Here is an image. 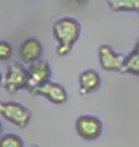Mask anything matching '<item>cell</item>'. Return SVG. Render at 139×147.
Returning a JSON list of instances; mask_svg holds the SVG:
<instances>
[{
    "label": "cell",
    "mask_w": 139,
    "mask_h": 147,
    "mask_svg": "<svg viewBox=\"0 0 139 147\" xmlns=\"http://www.w3.org/2000/svg\"><path fill=\"white\" fill-rule=\"evenodd\" d=\"M53 36L57 42L56 54L59 57H67L80 39L81 25L73 17H62L54 24Z\"/></svg>",
    "instance_id": "obj_1"
},
{
    "label": "cell",
    "mask_w": 139,
    "mask_h": 147,
    "mask_svg": "<svg viewBox=\"0 0 139 147\" xmlns=\"http://www.w3.org/2000/svg\"><path fill=\"white\" fill-rule=\"evenodd\" d=\"M0 115L6 121L20 129H23L31 121L32 113L28 108L18 102H3L0 100Z\"/></svg>",
    "instance_id": "obj_2"
},
{
    "label": "cell",
    "mask_w": 139,
    "mask_h": 147,
    "mask_svg": "<svg viewBox=\"0 0 139 147\" xmlns=\"http://www.w3.org/2000/svg\"><path fill=\"white\" fill-rule=\"evenodd\" d=\"M28 74L27 69L18 61H12L7 66V70L4 77L3 85L9 93H17L27 87Z\"/></svg>",
    "instance_id": "obj_3"
},
{
    "label": "cell",
    "mask_w": 139,
    "mask_h": 147,
    "mask_svg": "<svg viewBox=\"0 0 139 147\" xmlns=\"http://www.w3.org/2000/svg\"><path fill=\"white\" fill-rule=\"evenodd\" d=\"M27 74H28V81H27L26 90H28L31 94H33L38 88L50 81L51 69L48 61L40 59L39 61L31 64L27 69Z\"/></svg>",
    "instance_id": "obj_4"
},
{
    "label": "cell",
    "mask_w": 139,
    "mask_h": 147,
    "mask_svg": "<svg viewBox=\"0 0 139 147\" xmlns=\"http://www.w3.org/2000/svg\"><path fill=\"white\" fill-rule=\"evenodd\" d=\"M76 132L83 140L94 141L101 136L103 123L96 117L82 115L76 120Z\"/></svg>",
    "instance_id": "obj_5"
},
{
    "label": "cell",
    "mask_w": 139,
    "mask_h": 147,
    "mask_svg": "<svg viewBox=\"0 0 139 147\" xmlns=\"http://www.w3.org/2000/svg\"><path fill=\"white\" fill-rule=\"evenodd\" d=\"M99 63L105 71H122L126 61V55L115 52L114 48L109 44L100 45L98 49Z\"/></svg>",
    "instance_id": "obj_6"
},
{
    "label": "cell",
    "mask_w": 139,
    "mask_h": 147,
    "mask_svg": "<svg viewBox=\"0 0 139 147\" xmlns=\"http://www.w3.org/2000/svg\"><path fill=\"white\" fill-rule=\"evenodd\" d=\"M33 96H41L49 100L53 104H63L67 102L68 94L66 88L60 85L59 82L55 81H49L46 82L44 86H41L40 88L37 90Z\"/></svg>",
    "instance_id": "obj_7"
},
{
    "label": "cell",
    "mask_w": 139,
    "mask_h": 147,
    "mask_svg": "<svg viewBox=\"0 0 139 147\" xmlns=\"http://www.w3.org/2000/svg\"><path fill=\"white\" fill-rule=\"evenodd\" d=\"M43 54V45L37 38H27L21 43L18 48V55L21 60L26 64H34L40 60Z\"/></svg>",
    "instance_id": "obj_8"
},
{
    "label": "cell",
    "mask_w": 139,
    "mask_h": 147,
    "mask_svg": "<svg viewBox=\"0 0 139 147\" xmlns=\"http://www.w3.org/2000/svg\"><path fill=\"white\" fill-rule=\"evenodd\" d=\"M78 84H80V92L81 94H90L95 92L101 85V77L95 70L88 69L80 74L78 77Z\"/></svg>",
    "instance_id": "obj_9"
},
{
    "label": "cell",
    "mask_w": 139,
    "mask_h": 147,
    "mask_svg": "<svg viewBox=\"0 0 139 147\" xmlns=\"http://www.w3.org/2000/svg\"><path fill=\"white\" fill-rule=\"evenodd\" d=\"M122 72L139 76V39L134 44V48L128 55H126V61L122 69Z\"/></svg>",
    "instance_id": "obj_10"
},
{
    "label": "cell",
    "mask_w": 139,
    "mask_h": 147,
    "mask_svg": "<svg viewBox=\"0 0 139 147\" xmlns=\"http://www.w3.org/2000/svg\"><path fill=\"white\" fill-rule=\"evenodd\" d=\"M108 4L116 12H139V0H109Z\"/></svg>",
    "instance_id": "obj_11"
},
{
    "label": "cell",
    "mask_w": 139,
    "mask_h": 147,
    "mask_svg": "<svg viewBox=\"0 0 139 147\" xmlns=\"http://www.w3.org/2000/svg\"><path fill=\"white\" fill-rule=\"evenodd\" d=\"M0 147H25V144L18 135L5 134L0 137Z\"/></svg>",
    "instance_id": "obj_12"
},
{
    "label": "cell",
    "mask_w": 139,
    "mask_h": 147,
    "mask_svg": "<svg viewBox=\"0 0 139 147\" xmlns=\"http://www.w3.org/2000/svg\"><path fill=\"white\" fill-rule=\"evenodd\" d=\"M12 57V47L6 40H0V61H7Z\"/></svg>",
    "instance_id": "obj_13"
},
{
    "label": "cell",
    "mask_w": 139,
    "mask_h": 147,
    "mask_svg": "<svg viewBox=\"0 0 139 147\" xmlns=\"http://www.w3.org/2000/svg\"><path fill=\"white\" fill-rule=\"evenodd\" d=\"M3 85V75H1V72H0V86Z\"/></svg>",
    "instance_id": "obj_14"
},
{
    "label": "cell",
    "mask_w": 139,
    "mask_h": 147,
    "mask_svg": "<svg viewBox=\"0 0 139 147\" xmlns=\"http://www.w3.org/2000/svg\"><path fill=\"white\" fill-rule=\"evenodd\" d=\"M1 131H3V124L0 123V134H1Z\"/></svg>",
    "instance_id": "obj_15"
},
{
    "label": "cell",
    "mask_w": 139,
    "mask_h": 147,
    "mask_svg": "<svg viewBox=\"0 0 139 147\" xmlns=\"http://www.w3.org/2000/svg\"><path fill=\"white\" fill-rule=\"evenodd\" d=\"M31 147H38V146H31Z\"/></svg>",
    "instance_id": "obj_16"
}]
</instances>
